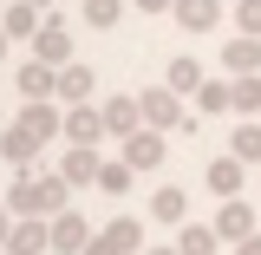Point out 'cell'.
Segmentation results:
<instances>
[{"label":"cell","mask_w":261,"mask_h":255,"mask_svg":"<svg viewBox=\"0 0 261 255\" xmlns=\"http://www.w3.org/2000/svg\"><path fill=\"white\" fill-rule=\"evenodd\" d=\"M59 131L72 137V144H98V137H105V111H98V105H72V111L59 118Z\"/></svg>","instance_id":"obj_10"},{"label":"cell","mask_w":261,"mask_h":255,"mask_svg":"<svg viewBox=\"0 0 261 255\" xmlns=\"http://www.w3.org/2000/svg\"><path fill=\"white\" fill-rule=\"evenodd\" d=\"M0 59H7V33H0Z\"/></svg>","instance_id":"obj_35"},{"label":"cell","mask_w":261,"mask_h":255,"mask_svg":"<svg viewBox=\"0 0 261 255\" xmlns=\"http://www.w3.org/2000/svg\"><path fill=\"white\" fill-rule=\"evenodd\" d=\"M46 249H53V223L46 216H13V236H7L0 255H46Z\"/></svg>","instance_id":"obj_3"},{"label":"cell","mask_w":261,"mask_h":255,"mask_svg":"<svg viewBox=\"0 0 261 255\" xmlns=\"http://www.w3.org/2000/svg\"><path fill=\"white\" fill-rule=\"evenodd\" d=\"M46 223H53V255H85L92 223H85L79 210H59V216H46Z\"/></svg>","instance_id":"obj_5"},{"label":"cell","mask_w":261,"mask_h":255,"mask_svg":"<svg viewBox=\"0 0 261 255\" xmlns=\"http://www.w3.org/2000/svg\"><path fill=\"white\" fill-rule=\"evenodd\" d=\"M170 13H176L183 33H209L216 20H222V0H170Z\"/></svg>","instance_id":"obj_11"},{"label":"cell","mask_w":261,"mask_h":255,"mask_svg":"<svg viewBox=\"0 0 261 255\" xmlns=\"http://www.w3.org/2000/svg\"><path fill=\"white\" fill-rule=\"evenodd\" d=\"M228 157L261 164V125H235V137H228Z\"/></svg>","instance_id":"obj_25"},{"label":"cell","mask_w":261,"mask_h":255,"mask_svg":"<svg viewBox=\"0 0 261 255\" xmlns=\"http://www.w3.org/2000/svg\"><path fill=\"white\" fill-rule=\"evenodd\" d=\"M235 255H261V229H255V236H242V242H235Z\"/></svg>","instance_id":"obj_29"},{"label":"cell","mask_w":261,"mask_h":255,"mask_svg":"<svg viewBox=\"0 0 261 255\" xmlns=\"http://www.w3.org/2000/svg\"><path fill=\"white\" fill-rule=\"evenodd\" d=\"M59 98H27V105H20V125L33 131V137H39V144H53V131H59Z\"/></svg>","instance_id":"obj_9"},{"label":"cell","mask_w":261,"mask_h":255,"mask_svg":"<svg viewBox=\"0 0 261 255\" xmlns=\"http://www.w3.org/2000/svg\"><path fill=\"white\" fill-rule=\"evenodd\" d=\"M242 170H248L242 157H209L202 177H209V190H216V196H235V190H242Z\"/></svg>","instance_id":"obj_18"},{"label":"cell","mask_w":261,"mask_h":255,"mask_svg":"<svg viewBox=\"0 0 261 255\" xmlns=\"http://www.w3.org/2000/svg\"><path fill=\"white\" fill-rule=\"evenodd\" d=\"M7 236H13V210L0 203V249H7Z\"/></svg>","instance_id":"obj_30"},{"label":"cell","mask_w":261,"mask_h":255,"mask_svg":"<svg viewBox=\"0 0 261 255\" xmlns=\"http://www.w3.org/2000/svg\"><path fill=\"white\" fill-rule=\"evenodd\" d=\"M105 242L118 255H144V223H137V216H111V223H105Z\"/></svg>","instance_id":"obj_16"},{"label":"cell","mask_w":261,"mask_h":255,"mask_svg":"<svg viewBox=\"0 0 261 255\" xmlns=\"http://www.w3.org/2000/svg\"><path fill=\"white\" fill-rule=\"evenodd\" d=\"M59 177L65 183H98V144H72L59 157Z\"/></svg>","instance_id":"obj_15"},{"label":"cell","mask_w":261,"mask_h":255,"mask_svg":"<svg viewBox=\"0 0 261 255\" xmlns=\"http://www.w3.org/2000/svg\"><path fill=\"white\" fill-rule=\"evenodd\" d=\"M98 111H105V137H130V131L144 125V111H137V98H105Z\"/></svg>","instance_id":"obj_13"},{"label":"cell","mask_w":261,"mask_h":255,"mask_svg":"<svg viewBox=\"0 0 261 255\" xmlns=\"http://www.w3.org/2000/svg\"><path fill=\"white\" fill-rule=\"evenodd\" d=\"M33 7H39V13H46V7H53V0H33Z\"/></svg>","instance_id":"obj_34"},{"label":"cell","mask_w":261,"mask_h":255,"mask_svg":"<svg viewBox=\"0 0 261 255\" xmlns=\"http://www.w3.org/2000/svg\"><path fill=\"white\" fill-rule=\"evenodd\" d=\"M130 177H137V170H130L124 157H98V190H105V196H124Z\"/></svg>","instance_id":"obj_21"},{"label":"cell","mask_w":261,"mask_h":255,"mask_svg":"<svg viewBox=\"0 0 261 255\" xmlns=\"http://www.w3.org/2000/svg\"><path fill=\"white\" fill-rule=\"evenodd\" d=\"M33 59H46V65H65V59H72V33H65V20H39V33H33Z\"/></svg>","instance_id":"obj_6"},{"label":"cell","mask_w":261,"mask_h":255,"mask_svg":"<svg viewBox=\"0 0 261 255\" xmlns=\"http://www.w3.org/2000/svg\"><path fill=\"white\" fill-rule=\"evenodd\" d=\"M235 27L261 39V0H235Z\"/></svg>","instance_id":"obj_28"},{"label":"cell","mask_w":261,"mask_h":255,"mask_svg":"<svg viewBox=\"0 0 261 255\" xmlns=\"http://www.w3.org/2000/svg\"><path fill=\"white\" fill-rule=\"evenodd\" d=\"M85 20H92L98 33H111L118 20H124V0H85Z\"/></svg>","instance_id":"obj_26"},{"label":"cell","mask_w":261,"mask_h":255,"mask_svg":"<svg viewBox=\"0 0 261 255\" xmlns=\"http://www.w3.org/2000/svg\"><path fill=\"white\" fill-rule=\"evenodd\" d=\"M0 157L20 164V170H33V164H39V137H33L27 125H7V131H0Z\"/></svg>","instance_id":"obj_12"},{"label":"cell","mask_w":261,"mask_h":255,"mask_svg":"<svg viewBox=\"0 0 261 255\" xmlns=\"http://www.w3.org/2000/svg\"><path fill=\"white\" fill-rule=\"evenodd\" d=\"M92 85H98L92 65H72V59H65L59 72H53V98H59V105H85V98H92Z\"/></svg>","instance_id":"obj_7"},{"label":"cell","mask_w":261,"mask_h":255,"mask_svg":"<svg viewBox=\"0 0 261 255\" xmlns=\"http://www.w3.org/2000/svg\"><path fill=\"white\" fill-rule=\"evenodd\" d=\"M65 196H72L65 177H33V170H27V177L7 190V210H13V216H59Z\"/></svg>","instance_id":"obj_1"},{"label":"cell","mask_w":261,"mask_h":255,"mask_svg":"<svg viewBox=\"0 0 261 255\" xmlns=\"http://www.w3.org/2000/svg\"><path fill=\"white\" fill-rule=\"evenodd\" d=\"M53 72H59V65L27 59V65H20V92H27V98H53Z\"/></svg>","instance_id":"obj_23"},{"label":"cell","mask_w":261,"mask_h":255,"mask_svg":"<svg viewBox=\"0 0 261 255\" xmlns=\"http://www.w3.org/2000/svg\"><path fill=\"white\" fill-rule=\"evenodd\" d=\"M144 255H183V249H144Z\"/></svg>","instance_id":"obj_33"},{"label":"cell","mask_w":261,"mask_h":255,"mask_svg":"<svg viewBox=\"0 0 261 255\" xmlns=\"http://www.w3.org/2000/svg\"><path fill=\"white\" fill-rule=\"evenodd\" d=\"M202 79H209V72H202L196 59H170V72H163V85H170V92H183V98H196Z\"/></svg>","instance_id":"obj_22"},{"label":"cell","mask_w":261,"mask_h":255,"mask_svg":"<svg viewBox=\"0 0 261 255\" xmlns=\"http://www.w3.org/2000/svg\"><path fill=\"white\" fill-rule=\"evenodd\" d=\"M150 216H157V223H183V216H190V196L176 190V183H163V190L150 196Z\"/></svg>","instance_id":"obj_20"},{"label":"cell","mask_w":261,"mask_h":255,"mask_svg":"<svg viewBox=\"0 0 261 255\" xmlns=\"http://www.w3.org/2000/svg\"><path fill=\"white\" fill-rule=\"evenodd\" d=\"M124 164H130V170H157V164H163V131L137 125V131L124 137Z\"/></svg>","instance_id":"obj_8"},{"label":"cell","mask_w":261,"mask_h":255,"mask_svg":"<svg viewBox=\"0 0 261 255\" xmlns=\"http://www.w3.org/2000/svg\"><path fill=\"white\" fill-rule=\"evenodd\" d=\"M130 7H144V13H170V0H130Z\"/></svg>","instance_id":"obj_32"},{"label":"cell","mask_w":261,"mask_h":255,"mask_svg":"<svg viewBox=\"0 0 261 255\" xmlns=\"http://www.w3.org/2000/svg\"><path fill=\"white\" fill-rule=\"evenodd\" d=\"M176 249H183V255H216L222 242H216V229H209V223H183V236H176Z\"/></svg>","instance_id":"obj_24"},{"label":"cell","mask_w":261,"mask_h":255,"mask_svg":"<svg viewBox=\"0 0 261 255\" xmlns=\"http://www.w3.org/2000/svg\"><path fill=\"white\" fill-rule=\"evenodd\" d=\"M222 59H228V72H261V39L255 33H235L222 46Z\"/></svg>","instance_id":"obj_17"},{"label":"cell","mask_w":261,"mask_h":255,"mask_svg":"<svg viewBox=\"0 0 261 255\" xmlns=\"http://www.w3.org/2000/svg\"><path fill=\"white\" fill-rule=\"evenodd\" d=\"M137 111H144V125H150V131H190V125H196L190 111H183V92H170V85L137 92Z\"/></svg>","instance_id":"obj_2"},{"label":"cell","mask_w":261,"mask_h":255,"mask_svg":"<svg viewBox=\"0 0 261 255\" xmlns=\"http://www.w3.org/2000/svg\"><path fill=\"white\" fill-rule=\"evenodd\" d=\"M196 105H202L209 118H216V111H228V79H202V85H196Z\"/></svg>","instance_id":"obj_27"},{"label":"cell","mask_w":261,"mask_h":255,"mask_svg":"<svg viewBox=\"0 0 261 255\" xmlns=\"http://www.w3.org/2000/svg\"><path fill=\"white\" fill-rule=\"evenodd\" d=\"M228 111H248V118L261 111V79L255 72H235L228 79Z\"/></svg>","instance_id":"obj_19"},{"label":"cell","mask_w":261,"mask_h":255,"mask_svg":"<svg viewBox=\"0 0 261 255\" xmlns=\"http://www.w3.org/2000/svg\"><path fill=\"white\" fill-rule=\"evenodd\" d=\"M216 242H242V236H255V203H242V196H222V210H216Z\"/></svg>","instance_id":"obj_4"},{"label":"cell","mask_w":261,"mask_h":255,"mask_svg":"<svg viewBox=\"0 0 261 255\" xmlns=\"http://www.w3.org/2000/svg\"><path fill=\"white\" fill-rule=\"evenodd\" d=\"M85 255H118V249H111L105 236H92V242H85Z\"/></svg>","instance_id":"obj_31"},{"label":"cell","mask_w":261,"mask_h":255,"mask_svg":"<svg viewBox=\"0 0 261 255\" xmlns=\"http://www.w3.org/2000/svg\"><path fill=\"white\" fill-rule=\"evenodd\" d=\"M39 20H46V13H39L33 0H13V7H0V33H7V39H33V33H39Z\"/></svg>","instance_id":"obj_14"}]
</instances>
